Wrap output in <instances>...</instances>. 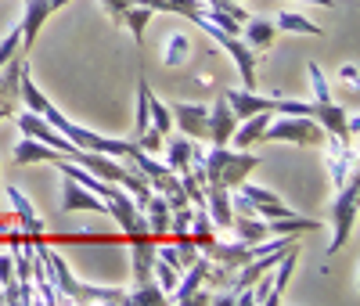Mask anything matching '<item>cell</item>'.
Here are the masks:
<instances>
[{"label": "cell", "mask_w": 360, "mask_h": 306, "mask_svg": "<svg viewBox=\"0 0 360 306\" xmlns=\"http://www.w3.org/2000/svg\"><path fill=\"white\" fill-rule=\"evenodd\" d=\"M0 295H4V288H0Z\"/></svg>", "instance_id": "37"}, {"label": "cell", "mask_w": 360, "mask_h": 306, "mask_svg": "<svg viewBox=\"0 0 360 306\" xmlns=\"http://www.w3.org/2000/svg\"><path fill=\"white\" fill-rule=\"evenodd\" d=\"M234 127H238V119H234V112H231L227 98L220 94V98H217V105L209 108V141H213V144H231Z\"/></svg>", "instance_id": "13"}, {"label": "cell", "mask_w": 360, "mask_h": 306, "mask_svg": "<svg viewBox=\"0 0 360 306\" xmlns=\"http://www.w3.org/2000/svg\"><path fill=\"white\" fill-rule=\"evenodd\" d=\"M205 212L217 224V231H231L234 224V209H231V188L224 184H209L205 188Z\"/></svg>", "instance_id": "12"}, {"label": "cell", "mask_w": 360, "mask_h": 306, "mask_svg": "<svg viewBox=\"0 0 360 306\" xmlns=\"http://www.w3.org/2000/svg\"><path fill=\"white\" fill-rule=\"evenodd\" d=\"M270 115H274V112H256V115H249V119H238V127H234V134H231V144H234V148H252V144H259Z\"/></svg>", "instance_id": "15"}, {"label": "cell", "mask_w": 360, "mask_h": 306, "mask_svg": "<svg viewBox=\"0 0 360 306\" xmlns=\"http://www.w3.org/2000/svg\"><path fill=\"white\" fill-rule=\"evenodd\" d=\"M263 141H281V144H299V148H324L328 134L314 115H270Z\"/></svg>", "instance_id": "2"}, {"label": "cell", "mask_w": 360, "mask_h": 306, "mask_svg": "<svg viewBox=\"0 0 360 306\" xmlns=\"http://www.w3.org/2000/svg\"><path fill=\"white\" fill-rule=\"evenodd\" d=\"M242 25H245V29H242L238 37H245L242 44H249L252 51H266L270 44H274V33H278L274 22H263V18H252V15H249Z\"/></svg>", "instance_id": "18"}, {"label": "cell", "mask_w": 360, "mask_h": 306, "mask_svg": "<svg viewBox=\"0 0 360 306\" xmlns=\"http://www.w3.org/2000/svg\"><path fill=\"white\" fill-rule=\"evenodd\" d=\"M188 54H191V37L188 33H173L166 40V51H162V65L166 69H180V65H188Z\"/></svg>", "instance_id": "21"}, {"label": "cell", "mask_w": 360, "mask_h": 306, "mask_svg": "<svg viewBox=\"0 0 360 306\" xmlns=\"http://www.w3.org/2000/svg\"><path fill=\"white\" fill-rule=\"evenodd\" d=\"M188 234L198 241V249L205 253L209 245L217 241V224L209 220V212H205V205H198V212H191V227H188Z\"/></svg>", "instance_id": "23"}, {"label": "cell", "mask_w": 360, "mask_h": 306, "mask_svg": "<svg viewBox=\"0 0 360 306\" xmlns=\"http://www.w3.org/2000/svg\"><path fill=\"white\" fill-rule=\"evenodd\" d=\"M79 209H86V212H101V217H108V202H105L101 195H94L90 188L76 184L72 177H65V184H62V212H79Z\"/></svg>", "instance_id": "8"}, {"label": "cell", "mask_w": 360, "mask_h": 306, "mask_svg": "<svg viewBox=\"0 0 360 306\" xmlns=\"http://www.w3.org/2000/svg\"><path fill=\"white\" fill-rule=\"evenodd\" d=\"M202 281H205V256H198L184 274H180V281H176V288L169 292V302H191V295L202 288Z\"/></svg>", "instance_id": "17"}, {"label": "cell", "mask_w": 360, "mask_h": 306, "mask_svg": "<svg viewBox=\"0 0 360 306\" xmlns=\"http://www.w3.org/2000/svg\"><path fill=\"white\" fill-rule=\"evenodd\" d=\"M0 119H8V112H4V108H0Z\"/></svg>", "instance_id": "36"}, {"label": "cell", "mask_w": 360, "mask_h": 306, "mask_svg": "<svg viewBox=\"0 0 360 306\" xmlns=\"http://www.w3.org/2000/svg\"><path fill=\"white\" fill-rule=\"evenodd\" d=\"M227 105H231V112H234V119H249V115H256V112H274L278 108V98H263V94H256V90H227Z\"/></svg>", "instance_id": "11"}, {"label": "cell", "mask_w": 360, "mask_h": 306, "mask_svg": "<svg viewBox=\"0 0 360 306\" xmlns=\"http://www.w3.org/2000/svg\"><path fill=\"white\" fill-rule=\"evenodd\" d=\"M22 4H25V15H22L18 33H22V54L29 58V51H33V44H37V37H40L44 22L51 18V11L65 8L69 0H22Z\"/></svg>", "instance_id": "5"}, {"label": "cell", "mask_w": 360, "mask_h": 306, "mask_svg": "<svg viewBox=\"0 0 360 306\" xmlns=\"http://www.w3.org/2000/svg\"><path fill=\"white\" fill-rule=\"evenodd\" d=\"M134 144H137V148H144L148 155H155V151H162L166 137H162L159 130H152V127H148V130H141V134H137V141H134Z\"/></svg>", "instance_id": "31"}, {"label": "cell", "mask_w": 360, "mask_h": 306, "mask_svg": "<svg viewBox=\"0 0 360 306\" xmlns=\"http://www.w3.org/2000/svg\"><path fill=\"white\" fill-rule=\"evenodd\" d=\"M18 101H22L29 112H40V115L51 108V101L40 94V87L33 83V76H29V65H25V72H22V79H18Z\"/></svg>", "instance_id": "22"}, {"label": "cell", "mask_w": 360, "mask_h": 306, "mask_svg": "<svg viewBox=\"0 0 360 306\" xmlns=\"http://www.w3.org/2000/svg\"><path fill=\"white\" fill-rule=\"evenodd\" d=\"M299 4H317V8H335V0H299Z\"/></svg>", "instance_id": "35"}, {"label": "cell", "mask_w": 360, "mask_h": 306, "mask_svg": "<svg viewBox=\"0 0 360 306\" xmlns=\"http://www.w3.org/2000/svg\"><path fill=\"white\" fill-rule=\"evenodd\" d=\"M127 302H130V306H162V302H169V299H166V292H162L155 281H141L134 292H127Z\"/></svg>", "instance_id": "27"}, {"label": "cell", "mask_w": 360, "mask_h": 306, "mask_svg": "<svg viewBox=\"0 0 360 306\" xmlns=\"http://www.w3.org/2000/svg\"><path fill=\"white\" fill-rule=\"evenodd\" d=\"M274 25H278V29H288V33H303V37H321V33H324L321 25H314L307 15H299V11H281V15L274 18Z\"/></svg>", "instance_id": "26"}, {"label": "cell", "mask_w": 360, "mask_h": 306, "mask_svg": "<svg viewBox=\"0 0 360 306\" xmlns=\"http://www.w3.org/2000/svg\"><path fill=\"white\" fill-rule=\"evenodd\" d=\"M231 231L238 234V241H263V238H270V231H266V220L263 217H234V224H231Z\"/></svg>", "instance_id": "25"}, {"label": "cell", "mask_w": 360, "mask_h": 306, "mask_svg": "<svg viewBox=\"0 0 360 306\" xmlns=\"http://www.w3.org/2000/svg\"><path fill=\"white\" fill-rule=\"evenodd\" d=\"M15 122H18V130L25 134V137H33V141H44V144H51L54 151H62V155H72V151H76V144L65 137V134H58L54 127H51V122L40 115V112H15Z\"/></svg>", "instance_id": "6"}, {"label": "cell", "mask_w": 360, "mask_h": 306, "mask_svg": "<svg viewBox=\"0 0 360 306\" xmlns=\"http://www.w3.org/2000/svg\"><path fill=\"white\" fill-rule=\"evenodd\" d=\"M15 285V260L11 253H0V288H8Z\"/></svg>", "instance_id": "32"}, {"label": "cell", "mask_w": 360, "mask_h": 306, "mask_svg": "<svg viewBox=\"0 0 360 306\" xmlns=\"http://www.w3.org/2000/svg\"><path fill=\"white\" fill-rule=\"evenodd\" d=\"M191 22L195 25H202V33L213 40L220 51H227L231 54V61H234V69H238V76H242V83H245V90H256V51L249 47V44H242L238 37H231V33H224V29L217 25V22H209L205 15H202V8L191 15Z\"/></svg>", "instance_id": "1"}, {"label": "cell", "mask_w": 360, "mask_h": 306, "mask_svg": "<svg viewBox=\"0 0 360 306\" xmlns=\"http://www.w3.org/2000/svg\"><path fill=\"white\" fill-rule=\"evenodd\" d=\"M54 155H62V151H54L51 144L33 141V137H25L22 144H15V162L18 166H25V162H54Z\"/></svg>", "instance_id": "20"}, {"label": "cell", "mask_w": 360, "mask_h": 306, "mask_svg": "<svg viewBox=\"0 0 360 306\" xmlns=\"http://www.w3.org/2000/svg\"><path fill=\"white\" fill-rule=\"evenodd\" d=\"M307 72H310L314 98H317V101H332V87H328V79H324V72H321V65H317V61H310V65H307Z\"/></svg>", "instance_id": "30"}, {"label": "cell", "mask_w": 360, "mask_h": 306, "mask_svg": "<svg viewBox=\"0 0 360 306\" xmlns=\"http://www.w3.org/2000/svg\"><path fill=\"white\" fill-rule=\"evenodd\" d=\"M8 198H11V205H15V217H18V227H22V234H29V238L44 234V220L37 217L33 202H29V198H25L18 188H8Z\"/></svg>", "instance_id": "16"}, {"label": "cell", "mask_w": 360, "mask_h": 306, "mask_svg": "<svg viewBox=\"0 0 360 306\" xmlns=\"http://www.w3.org/2000/svg\"><path fill=\"white\" fill-rule=\"evenodd\" d=\"M173 122L180 127V134L198 141V137H209V108L205 105H191V101H176L173 108Z\"/></svg>", "instance_id": "9"}, {"label": "cell", "mask_w": 360, "mask_h": 306, "mask_svg": "<svg viewBox=\"0 0 360 306\" xmlns=\"http://www.w3.org/2000/svg\"><path fill=\"white\" fill-rule=\"evenodd\" d=\"M148 127H152V130H159L162 137L173 130V112L155 98V94H148Z\"/></svg>", "instance_id": "28"}, {"label": "cell", "mask_w": 360, "mask_h": 306, "mask_svg": "<svg viewBox=\"0 0 360 306\" xmlns=\"http://www.w3.org/2000/svg\"><path fill=\"white\" fill-rule=\"evenodd\" d=\"M152 8H144V4H130L123 15H119V22H127V29H130V37H134V44L141 47L144 44V29H148V22H152Z\"/></svg>", "instance_id": "24"}, {"label": "cell", "mask_w": 360, "mask_h": 306, "mask_svg": "<svg viewBox=\"0 0 360 306\" xmlns=\"http://www.w3.org/2000/svg\"><path fill=\"white\" fill-rule=\"evenodd\" d=\"M173 245H176V256H180V274H184L202 256V249H198V241L191 234H173Z\"/></svg>", "instance_id": "29"}, {"label": "cell", "mask_w": 360, "mask_h": 306, "mask_svg": "<svg viewBox=\"0 0 360 306\" xmlns=\"http://www.w3.org/2000/svg\"><path fill=\"white\" fill-rule=\"evenodd\" d=\"M339 79H342V83H349V87H356L360 72H356V65H353V61H346V65L339 69Z\"/></svg>", "instance_id": "34"}, {"label": "cell", "mask_w": 360, "mask_h": 306, "mask_svg": "<svg viewBox=\"0 0 360 306\" xmlns=\"http://www.w3.org/2000/svg\"><path fill=\"white\" fill-rule=\"evenodd\" d=\"M162 148H166V166H169L173 173L191 170V151H195V141H191V137L176 134V137H173V141H166Z\"/></svg>", "instance_id": "19"}, {"label": "cell", "mask_w": 360, "mask_h": 306, "mask_svg": "<svg viewBox=\"0 0 360 306\" xmlns=\"http://www.w3.org/2000/svg\"><path fill=\"white\" fill-rule=\"evenodd\" d=\"M356 195H360V184L353 177V180L342 184L335 202H332V241H328V256H335V253L346 249V238H349L353 220H356Z\"/></svg>", "instance_id": "3"}, {"label": "cell", "mask_w": 360, "mask_h": 306, "mask_svg": "<svg viewBox=\"0 0 360 306\" xmlns=\"http://www.w3.org/2000/svg\"><path fill=\"white\" fill-rule=\"evenodd\" d=\"M234 191H238V195H245V198L252 202V209H256V217H263V220H281V217H292V209H288L274 191L256 188V184H249V180H242Z\"/></svg>", "instance_id": "7"}, {"label": "cell", "mask_w": 360, "mask_h": 306, "mask_svg": "<svg viewBox=\"0 0 360 306\" xmlns=\"http://www.w3.org/2000/svg\"><path fill=\"white\" fill-rule=\"evenodd\" d=\"M101 4H105V11H108V15L119 22V15H123V11L134 4V0H101Z\"/></svg>", "instance_id": "33"}, {"label": "cell", "mask_w": 360, "mask_h": 306, "mask_svg": "<svg viewBox=\"0 0 360 306\" xmlns=\"http://www.w3.org/2000/svg\"><path fill=\"white\" fill-rule=\"evenodd\" d=\"M259 155H252L249 148H231V155H227V162H224V170H220V180L217 184H224V188H238L242 180H249V173L252 170H259Z\"/></svg>", "instance_id": "10"}, {"label": "cell", "mask_w": 360, "mask_h": 306, "mask_svg": "<svg viewBox=\"0 0 360 306\" xmlns=\"http://www.w3.org/2000/svg\"><path fill=\"white\" fill-rule=\"evenodd\" d=\"M324 162H328V173H332V184L339 191L346 180L356 177V148H353V141L328 137L324 141Z\"/></svg>", "instance_id": "4"}, {"label": "cell", "mask_w": 360, "mask_h": 306, "mask_svg": "<svg viewBox=\"0 0 360 306\" xmlns=\"http://www.w3.org/2000/svg\"><path fill=\"white\" fill-rule=\"evenodd\" d=\"M130 241H134V281L137 285L152 281V267H155V241H152V234L141 231V234H130Z\"/></svg>", "instance_id": "14"}]
</instances>
